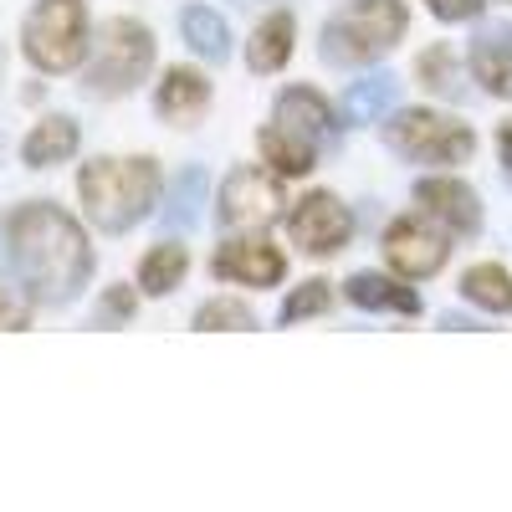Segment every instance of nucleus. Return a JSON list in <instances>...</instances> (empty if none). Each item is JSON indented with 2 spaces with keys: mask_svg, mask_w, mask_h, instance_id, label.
Returning a JSON list of instances; mask_svg holds the SVG:
<instances>
[{
  "mask_svg": "<svg viewBox=\"0 0 512 512\" xmlns=\"http://www.w3.org/2000/svg\"><path fill=\"white\" fill-rule=\"evenodd\" d=\"M0 262L31 292V303H72L93 277V246L67 210L31 200L0 221Z\"/></svg>",
  "mask_w": 512,
  "mask_h": 512,
  "instance_id": "obj_1",
  "label": "nucleus"
},
{
  "mask_svg": "<svg viewBox=\"0 0 512 512\" xmlns=\"http://www.w3.org/2000/svg\"><path fill=\"white\" fill-rule=\"evenodd\" d=\"M82 210L98 231H134L159 200V164L154 159H93L77 175Z\"/></svg>",
  "mask_w": 512,
  "mask_h": 512,
  "instance_id": "obj_2",
  "label": "nucleus"
},
{
  "mask_svg": "<svg viewBox=\"0 0 512 512\" xmlns=\"http://www.w3.org/2000/svg\"><path fill=\"white\" fill-rule=\"evenodd\" d=\"M149 67H154L149 26L134 16H113V21H103V31L93 41V62L82 72V88L93 98H123L149 77Z\"/></svg>",
  "mask_w": 512,
  "mask_h": 512,
  "instance_id": "obj_3",
  "label": "nucleus"
},
{
  "mask_svg": "<svg viewBox=\"0 0 512 512\" xmlns=\"http://www.w3.org/2000/svg\"><path fill=\"white\" fill-rule=\"evenodd\" d=\"M405 36V6L400 0H349L328 26H323V57L328 62H379L384 52Z\"/></svg>",
  "mask_w": 512,
  "mask_h": 512,
  "instance_id": "obj_4",
  "label": "nucleus"
},
{
  "mask_svg": "<svg viewBox=\"0 0 512 512\" xmlns=\"http://www.w3.org/2000/svg\"><path fill=\"white\" fill-rule=\"evenodd\" d=\"M21 52L41 72H72L88 57V16L77 0H41L21 26Z\"/></svg>",
  "mask_w": 512,
  "mask_h": 512,
  "instance_id": "obj_5",
  "label": "nucleus"
},
{
  "mask_svg": "<svg viewBox=\"0 0 512 512\" xmlns=\"http://www.w3.org/2000/svg\"><path fill=\"white\" fill-rule=\"evenodd\" d=\"M384 144H390L395 154L405 159H425V164H461L466 154L477 149L472 128L446 118V113H395L390 123H384Z\"/></svg>",
  "mask_w": 512,
  "mask_h": 512,
  "instance_id": "obj_6",
  "label": "nucleus"
},
{
  "mask_svg": "<svg viewBox=\"0 0 512 512\" xmlns=\"http://www.w3.org/2000/svg\"><path fill=\"white\" fill-rule=\"evenodd\" d=\"M282 210V190L272 175H262V169H231L226 185H221V221L236 226V231H256L277 221Z\"/></svg>",
  "mask_w": 512,
  "mask_h": 512,
  "instance_id": "obj_7",
  "label": "nucleus"
},
{
  "mask_svg": "<svg viewBox=\"0 0 512 512\" xmlns=\"http://www.w3.org/2000/svg\"><path fill=\"white\" fill-rule=\"evenodd\" d=\"M287 231H292L297 251H308V256H333L338 246L349 241L354 221H349V210L338 205L333 195H323V190H318V195H308V200H297Z\"/></svg>",
  "mask_w": 512,
  "mask_h": 512,
  "instance_id": "obj_8",
  "label": "nucleus"
},
{
  "mask_svg": "<svg viewBox=\"0 0 512 512\" xmlns=\"http://www.w3.org/2000/svg\"><path fill=\"white\" fill-rule=\"evenodd\" d=\"M415 205H420V216L436 221L446 236H472L482 226V205L461 180H420Z\"/></svg>",
  "mask_w": 512,
  "mask_h": 512,
  "instance_id": "obj_9",
  "label": "nucleus"
},
{
  "mask_svg": "<svg viewBox=\"0 0 512 512\" xmlns=\"http://www.w3.org/2000/svg\"><path fill=\"white\" fill-rule=\"evenodd\" d=\"M210 272L226 277V282H246V287H272V282H282L287 262H282V251L267 246L262 236H236L216 251Z\"/></svg>",
  "mask_w": 512,
  "mask_h": 512,
  "instance_id": "obj_10",
  "label": "nucleus"
},
{
  "mask_svg": "<svg viewBox=\"0 0 512 512\" xmlns=\"http://www.w3.org/2000/svg\"><path fill=\"white\" fill-rule=\"evenodd\" d=\"M384 256L400 277H436L446 267V236L425 231L420 221H395L384 231Z\"/></svg>",
  "mask_w": 512,
  "mask_h": 512,
  "instance_id": "obj_11",
  "label": "nucleus"
},
{
  "mask_svg": "<svg viewBox=\"0 0 512 512\" xmlns=\"http://www.w3.org/2000/svg\"><path fill=\"white\" fill-rule=\"evenodd\" d=\"M154 108H159V118L190 128L210 108V82L195 67H169L164 82H159V93H154Z\"/></svg>",
  "mask_w": 512,
  "mask_h": 512,
  "instance_id": "obj_12",
  "label": "nucleus"
},
{
  "mask_svg": "<svg viewBox=\"0 0 512 512\" xmlns=\"http://www.w3.org/2000/svg\"><path fill=\"white\" fill-rule=\"evenodd\" d=\"M472 77L492 98H512V26H492L472 41Z\"/></svg>",
  "mask_w": 512,
  "mask_h": 512,
  "instance_id": "obj_13",
  "label": "nucleus"
},
{
  "mask_svg": "<svg viewBox=\"0 0 512 512\" xmlns=\"http://www.w3.org/2000/svg\"><path fill=\"white\" fill-rule=\"evenodd\" d=\"M277 123L292 128V134H303L308 144H323L333 134V108L313 93V88H287L277 98Z\"/></svg>",
  "mask_w": 512,
  "mask_h": 512,
  "instance_id": "obj_14",
  "label": "nucleus"
},
{
  "mask_svg": "<svg viewBox=\"0 0 512 512\" xmlns=\"http://www.w3.org/2000/svg\"><path fill=\"white\" fill-rule=\"evenodd\" d=\"M77 154V123L72 118H62V113H52V118H41L31 134H26V144H21V159L31 164V169H47V164H62V159H72Z\"/></svg>",
  "mask_w": 512,
  "mask_h": 512,
  "instance_id": "obj_15",
  "label": "nucleus"
},
{
  "mask_svg": "<svg viewBox=\"0 0 512 512\" xmlns=\"http://www.w3.org/2000/svg\"><path fill=\"white\" fill-rule=\"evenodd\" d=\"M292 36H297V26H292V16H287V11L267 16L262 26H256V36H251V52H246L251 72H277V67L292 57Z\"/></svg>",
  "mask_w": 512,
  "mask_h": 512,
  "instance_id": "obj_16",
  "label": "nucleus"
},
{
  "mask_svg": "<svg viewBox=\"0 0 512 512\" xmlns=\"http://www.w3.org/2000/svg\"><path fill=\"white\" fill-rule=\"evenodd\" d=\"M349 303L359 308H379V313H420V297L390 277H374V272H359L349 277Z\"/></svg>",
  "mask_w": 512,
  "mask_h": 512,
  "instance_id": "obj_17",
  "label": "nucleus"
},
{
  "mask_svg": "<svg viewBox=\"0 0 512 512\" xmlns=\"http://www.w3.org/2000/svg\"><path fill=\"white\" fill-rule=\"evenodd\" d=\"M200 205H205V169H180L169 185V205H164V226L169 231H190L200 226Z\"/></svg>",
  "mask_w": 512,
  "mask_h": 512,
  "instance_id": "obj_18",
  "label": "nucleus"
},
{
  "mask_svg": "<svg viewBox=\"0 0 512 512\" xmlns=\"http://www.w3.org/2000/svg\"><path fill=\"white\" fill-rule=\"evenodd\" d=\"M262 159L277 169V175H308L313 169V144L303 134H292V128L272 123V128H262Z\"/></svg>",
  "mask_w": 512,
  "mask_h": 512,
  "instance_id": "obj_19",
  "label": "nucleus"
},
{
  "mask_svg": "<svg viewBox=\"0 0 512 512\" xmlns=\"http://www.w3.org/2000/svg\"><path fill=\"white\" fill-rule=\"evenodd\" d=\"M185 272H190V256H185V246H154L149 256H144V267H139V287L149 292V297H164V292H175L180 282H185Z\"/></svg>",
  "mask_w": 512,
  "mask_h": 512,
  "instance_id": "obj_20",
  "label": "nucleus"
},
{
  "mask_svg": "<svg viewBox=\"0 0 512 512\" xmlns=\"http://www.w3.org/2000/svg\"><path fill=\"white\" fill-rule=\"evenodd\" d=\"M395 98H400V82L395 77H364V82H354V88H349L344 113H349V123H379V113H390Z\"/></svg>",
  "mask_w": 512,
  "mask_h": 512,
  "instance_id": "obj_21",
  "label": "nucleus"
},
{
  "mask_svg": "<svg viewBox=\"0 0 512 512\" xmlns=\"http://www.w3.org/2000/svg\"><path fill=\"white\" fill-rule=\"evenodd\" d=\"M180 26H185V41L200 52V57H210V62H226V52H231V36H226V21L216 16V11H205V6H190L185 16H180Z\"/></svg>",
  "mask_w": 512,
  "mask_h": 512,
  "instance_id": "obj_22",
  "label": "nucleus"
},
{
  "mask_svg": "<svg viewBox=\"0 0 512 512\" xmlns=\"http://www.w3.org/2000/svg\"><path fill=\"white\" fill-rule=\"evenodd\" d=\"M461 292L472 297L477 308H487V313H502V308H512V277L502 272V267H472L461 277Z\"/></svg>",
  "mask_w": 512,
  "mask_h": 512,
  "instance_id": "obj_23",
  "label": "nucleus"
},
{
  "mask_svg": "<svg viewBox=\"0 0 512 512\" xmlns=\"http://www.w3.org/2000/svg\"><path fill=\"white\" fill-rule=\"evenodd\" d=\"M195 328H200V333H216V328L246 333V328H256V318H251V308H241V303H226V297H216V303H205V308L195 313Z\"/></svg>",
  "mask_w": 512,
  "mask_h": 512,
  "instance_id": "obj_24",
  "label": "nucleus"
},
{
  "mask_svg": "<svg viewBox=\"0 0 512 512\" xmlns=\"http://www.w3.org/2000/svg\"><path fill=\"white\" fill-rule=\"evenodd\" d=\"M328 303H333V292H328V282H303L287 303H282V323H303V318H318V313H328Z\"/></svg>",
  "mask_w": 512,
  "mask_h": 512,
  "instance_id": "obj_25",
  "label": "nucleus"
},
{
  "mask_svg": "<svg viewBox=\"0 0 512 512\" xmlns=\"http://www.w3.org/2000/svg\"><path fill=\"white\" fill-rule=\"evenodd\" d=\"M420 82H425V88H436V93H446V98L461 93V82L451 77V47H431L420 57Z\"/></svg>",
  "mask_w": 512,
  "mask_h": 512,
  "instance_id": "obj_26",
  "label": "nucleus"
},
{
  "mask_svg": "<svg viewBox=\"0 0 512 512\" xmlns=\"http://www.w3.org/2000/svg\"><path fill=\"white\" fill-rule=\"evenodd\" d=\"M118 318H134V292L128 287H113L98 308V323H118Z\"/></svg>",
  "mask_w": 512,
  "mask_h": 512,
  "instance_id": "obj_27",
  "label": "nucleus"
},
{
  "mask_svg": "<svg viewBox=\"0 0 512 512\" xmlns=\"http://www.w3.org/2000/svg\"><path fill=\"white\" fill-rule=\"evenodd\" d=\"M431 11L441 21H472V16H482V0H431Z\"/></svg>",
  "mask_w": 512,
  "mask_h": 512,
  "instance_id": "obj_28",
  "label": "nucleus"
},
{
  "mask_svg": "<svg viewBox=\"0 0 512 512\" xmlns=\"http://www.w3.org/2000/svg\"><path fill=\"white\" fill-rule=\"evenodd\" d=\"M0 328H26V308H16L6 292H0Z\"/></svg>",
  "mask_w": 512,
  "mask_h": 512,
  "instance_id": "obj_29",
  "label": "nucleus"
},
{
  "mask_svg": "<svg viewBox=\"0 0 512 512\" xmlns=\"http://www.w3.org/2000/svg\"><path fill=\"white\" fill-rule=\"evenodd\" d=\"M497 154H502V175L512 180V123L497 128Z\"/></svg>",
  "mask_w": 512,
  "mask_h": 512,
  "instance_id": "obj_30",
  "label": "nucleus"
},
{
  "mask_svg": "<svg viewBox=\"0 0 512 512\" xmlns=\"http://www.w3.org/2000/svg\"><path fill=\"white\" fill-rule=\"evenodd\" d=\"M236 6H272V0H236Z\"/></svg>",
  "mask_w": 512,
  "mask_h": 512,
  "instance_id": "obj_31",
  "label": "nucleus"
}]
</instances>
